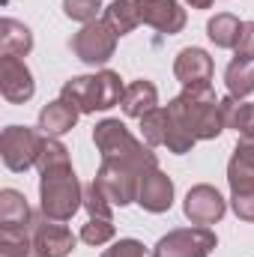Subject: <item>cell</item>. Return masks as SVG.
<instances>
[{
  "label": "cell",
  "mask_w": 254,
  "mask_h": 257,
  "mask_svg": "<svg viewBox=\"0 0 254 257\" xmlns=\"http://www.w3.org/2000/svg\"><path fill=\"white\" fill-rule=\"evenodd\" d=\"M33 51V33L27 24L15 21V18H3L0 21V54L9 57H27Z\"/></svg>",
  "instance_id": "obj_18"
},
{
  "label": "cell",
  "mask_w": 254,
  "mask_h": 257,
  "mask_svg": "<svg viewBox=\"0 0 254 257\" xmlns=\"http://www.w3.org/2000/svg\"><path fill=\"white\" fill-rule=\"evenodd\" d=\"M30 239H33V245H36V251L42 257H66L75 251V233L66 227L63 221H54V218H48L42 209L33 215V221H30Z\"/></svg>",
  "instance_id": "obj_9"
},
{
  "label": "cell",
  "mask_w": 254,
  "mask_h": 257,
  "mask_svg": "<svg viewBox=\"0 0 254 257\" xmlns=\"http://www.w3.org/2000/svg\"><path fill=\"white\" fill-rule=\"evenodd\" d=\"M224 84H227V96L233 99H245L254 93V57L236 54L227 69H224Z\"/></svg>",
  "instance_id": "obj_20"
},
{
  "label": "cell",
  "mask_w": 254,
  "mask_h": 257,
  "mask_svg": "<svg viewBox=\"0 0 254 257\" xmlns=\"http://www.w3.org/2000/svg\"><path fill=\"white\" fill-rule=\"evenodd\" d=\"M126 87L123 78L114 69H102L96 75H75L69 78L60 90V99H66L78 114H96L120 105Z\"/></svg>",
  "instance_id": "obj_5"
},
{
  "label": "cell",
  "mask_w": 254,
  "mask_h": 257,
  "mask_svg": "<svg viewBox=\"0 0 254 257\" xmlns=\"http://www.w3.org/2000/svg\"><path fill=\"white\" fill-rule=\"evenodd\" d=\"M117 39H120V36L114 33V27L102 18V21L84 24V27L72 36L69 48H72V54H75L81 63L105 66L111 57H114V51H117Z\"/></svg>",
  "instance_id": "obj_6"
},
{
  "label": "cell",
  "mask_w": 254,
  "mask_h": 257,
  "mask_svg": "<svg viewBox=\"0 0 254 257\" xmlns=\"http://www.w3.org/2000/svg\"><path fill=\"white\" fill-rule=\"evenodd\" d=\"M36 212H30L24 194L15 189H3L0 192V230H24L30 227Z\"/></svg>",
  "instance_id": "obj_17"
},
{
  "label": "cell",
  "mask_w": 254,
  "mask_h": 257,
  "mask_svg": "<svg viewBox=\"0 0 254 257\" xmlns=\"http://www.w3.org/2000/svg\"><path fill=\"white\" fill-rule=\"evenodd\" d=\"M236 54H242V57H254V21H245V30H242L239 45H236Z\"/></svg>",
  "instance_id": "obj_29"
},
{
  "label": "cell",
  "mask_w": 254,
  "mask_h": 257,
  "mask_svg": "<svg viewBox=\"0 0 254 257\" xmlns=\"http://www.w3.org/2000/svg\"><path fill=\"white\" fill-rule=\"evenodd\" d=\"M42 141H45V135H39L36 128L6 126L3 135H0V159H3V165L9 171H15V174L30 171L39 162Z\"/></svg>",
  "instance_id": "obj_7"
},
{
  "label": "cell",
  "mask_w": 254,
  "mask_h": 257,
  "mask_svg": "<svg viewBox=\"0 0 254 257\" xmlns=\"http://www.w3.org/2000/svg\"><path fill=\"white\" fill-rule=\"evenodd\" d=\"M0 257H42L30 239V227L24 230H0Z\"/></svg>",
  "instance_id": "obj_22"
},
{
  "label": "cell",
  "mask_w": 254,
  "mask_h": 257,
  "mask_svg": "<svg viewBox=\"0 0 254 257\" xmlns=\"http://www.w3.org/2000/svg\"><path fill=\"white\" fill-rule=\"evenodd\" d=\"M221 108H224L227 128H236L239 138H254V102H239L233 96H224Z\"/></svg>",
  "instance_id": "obj_21"
},
{
  "label": "cell",
  "mask_w": 254,
  "mask_h": 257,
  "mask_svg": "<svg viewBox=\"0 0 254 257\" xmlns=\"http://www.w3.org/2000/svg\"><path fill=\"white\" fill-rule=\"evenodd\" d=\"M168 114L194 141H212L227 128L221 99L212 93L209 84L206 87H186L177 99H171Z\"/></svg>",
  "instance_id": "obj_2"
},
{
  "label": "cell",
  "mask_w": 254,
  "mask_h": 257,
  "mask_svg": "<svg viewBox=\"0 0 254 257\" xmlns=\"http://www.w3.org/2000/svg\"><path fill=\"white\" fill-rule=\"evenodd\" d=\"M105 21L117 36L132 33L138 24H150L159 33L177 36L186 27V9L177 0H114L105 9Z\"/></svg>",
  "instance_id": "obj_3"
},
{
  "label": "cell",
  "mask_w": 254,
  "mask_h": 257,
  "mask_svg": "<svg viewBox=\"0 0 254 257\" xmlns=\"http://www.w3.org/2000/svg\"><path fill=\"white\" fill-rule=\"evenodd\" d=\"M102 257H153V251H147V245L138 239H117L108 251H102Z\"/></svg>",
  "instance_id": "obj_27"
},
{
  "label": "cell",
  "mask_w": 254,
  "mask_h": 257,
  "mask_svg": "<svg viewBox=\"0 0 254 257\" xmlns=\"http://www.w3.org/2000/svg\"><path fill=\"white\" fill-rule=\"evenodd\" d=\"M141 177L135 168L129 165H117V162H102L99 174L93 177L102 192L108 194V200L114 206H129V203H138V189H141Z\"/></svg>",
  "instance_id": "obj_10"
},
{
  "label": "cell",
  "mask_w": 254,
  "mask_h": 257,
  "mask_svg": "<svg viewBox=\"0 0 254 257\" xmlns=\"http://www.w3.org/2000/svg\"><path fill=\"white\" fill-rule=\"evenodd\" d=\"M120 108H123L126 117H135V120H141L144 114L156 111L159 108V90H156V84L144 81V78L132 81L126 87V93H123V99H120Z\"/></svg>",
  "instance_id": "obj_15"
},
{
  "label": "cell",
  "mask_w": 254,
  "mask_h": 257,
  "mask_svg": "<svg viewBox=\"0 0 254 257\" xmlns=\"http://www.w3.org/2000/svg\"><path fill=\"white\" fill-rule=\"evenodd\" d=\"M114 221L111 218H90L84 227H81V242L87 245H105L114 239Z\"/></svg>",
  "instance_id": "obj_25"
},
{
  "label": "cell",
  "mask_w": 254,
  "mask_h": 257,
  "mask_svg": "<svg viewBox=\"0 0 254 257\" xmlns=\"http://www.w3.org/2000/svg\"><path fill=\"white\" fill-rule=\"evenodd\" d=\"M39 209L54 218V221H69L81 206H84V186L78 183L72 162H69V150L57 138L42 141V153H39Z\"/></svg>",
  "instance_id": "obj_1"
},
{
  "label": "cell",
  "mask_w": 254,
  "mask_h": 257,
  "mask_svg": "<svg viewBox=\"0 0 254 257\" xmlns=\"http://www.w3.org/2000/svg\"><path fill=\"white\" fill-rule=\"evenodd\" d=\"M99 9H102V0H63V15L81 24L96 21Z\"/></svg>",
  "instance_id": "obj_26"
},
{
  "label": "cell",
  "mask_w": 254,
  "mask_h": 257,
  "mask_svg": "<svg viewBox=\"0 0 254 257\" xmlns=\"http://www.w3.org/2000/svg\"><path fill=\"white\" fill-rule=\"evenodd\" d=\"M174 75L183 87H206L212 81V57L203 48H183L174 60Z\"/></svg>",
  "instance_id": "obj_14"
},
{
  "label": "cell",
  "mask_w": 254,
  "mask_h": 257,
  "mask_svg": "<svg viewBox=\"0 0 254 257\" xmlns=\"http://www.w3.org/2000/svg\"><path fill=\"white\" fill-rule=\"evenodd\" d=\"M93 144L102 153V162H117V165H129L138 174H147L153 168H159V159L153 153V147H144L132 132L126 128V123L108 117L102 123H96L93 128Z\"/></svg>",
  "instance_id": "obj_4"
},
{
  "label": "cell",
  "mask_w": 254,
  "mask_h": 257,
  "mask_svg": "<svg viewBox=\"0 0 254 257\" xmlns=\"http://www.w3.org/2000/svg\"><path fill=\"white\" fill-rule=\"evenodd\" d=\"M138 203H141V209H147V212H168V209L174 206V180H171L165 171H159V168L147 171V174L141 177Z\"/></svg>",
  "instance_id": "obj_13"
},
{
  "label": "cell",
  "mask_w": 254,
  "mask_h": 257,
  "mask_svg": "<svg viewBox=\"0 0 254 257\" xmlns=\"http://www.w3.org/2000/svg\"><path fill=\"white\" fill-rule=\"evenodd\" d=\"M218 239L209 227H177L171 233H165L156 248H153V257H209L215 251Z\"/></svg>",
  "instance_id": "obj_8"
},
{
  "label": "cell",
  "mask_w": 254,
  "mask_h": 257,
  "mask_svg": "<svg viewBox=\"0 0 254 257\" xmlns=\"http://www.w3.org/2000/svg\"><path fill=\"white\" fill-rule=\"evenodd\" d=\"M0 93L12 105H24L33 99L36 81H33V72L27 69V63L21 57H9V54L0 57Z\"/></svg>",
  "instance_id": "obj_12"
},
{
  "label": "cell",
  "mask_w": 254,
  "mask_h": 257,
  "mask_svg": "<svg viewBox=\"0 0 254 257\" xmlns=\"http://www.w3.org/2000/svg\"><path fill=\"white\" fill-rule=\"evenodd\" d=\"M233 156H236V159H242V162H248V165L254 168V138H239V141H236Z\"/></svg>",
  "instance_id": "obj_30"
},
{
  "label": "cell",
  "mask_w": 254,
  "mask_h": 257,
  "mask_svg": "<svg viewBox=\"0 0 254 257\" xmlns=\"http://www.w3.org/2000/svg\"><path fill=\"white\" fill-rule=\"evenodd\" d=\"M186 3H189L191 9H209V6H212L215 0H186Z\"/></svg>",
  "instance_id": "obj_31"
},
{
  "label": "cell",
  "mask_w": 254,
  "mask_h": 257,
  "mask_svg": "<svg viewBox=\"0 0 254 257\" xmlns=\"http://www.w3.org/2000/svg\"><path fill=\"white\" fill-rule=\"evenodd\" d=\"M183 212H186V218H189L191 224L209 227V224H215V221L224 218V212H227V200L218 194L215 186L200 183V186H191L189 189L186 200H183Z\"/></svg>",
  "instance_id": "obj_11"
},
{
  "label": "cell",
  "mask_w": 254,
  "mask_h": 257,
  "mask_svg": "<svg viewBox=\"0 0 254 257\" xmlns=\"http://www.w3.org/2000/svg\"><path fill=\"white\" fill-rule=\"evenodd\" d=\"M78 111L66 102V99H54L48 102L42 111H39V132L48 135V138H60L66 132H72L75 123H78Z\"/></svg>",
  "instance_id": "obj_16"
},
{
  "label": "cell",
  "mask_w": 254,
  "mask_h": 257,
  "mask_svg": "<svg viewBox=\"0 0 254 257\" xmlns=\"http://www.w3.org/2000/svg\"><path fill=\"white\" fill-rule=\"evenodd\" d=\"M230 206H233L236 218H242V221H254V192L230 194Z\"/></svg>",
  "instance_id": "obj_28"
},
{
  "label": "cell",
  "mask_w": 254,
  "mask_h": 257,
  "mask_svg": "<svg viewBox=\"0 0 254 257\" xmlns=\"http://www.w3.org/2000/svg\"><path fill=\"white\" fill-rule=\"evenodd\" d=\"M141 135L147 141V147H165L168 138V108H156L150 114L141 117Z\"/></svg>",
  "instance_id": "obj_23"
},
{
  "label": "cell",
  "mask_w": 254,
  "mask_h": 257,
  "mask_svg": "<svg viewBox=\"0 0 254 257\" xmlns=\"http://www.w3.org/2000/svg\"><path fill=\"white\" fill-rule=\"evenodd\" d=\"M84 209L90 212V218H111L114 203L108 200V194L102 192V186L93 180L90 186H84Z\"/></svg>",
  "instance_id": "obj_24"
},
{
  "label": "cell",
  "mask_w": 254,
  "mask_h": 257,
  "mask_svg": "<svg viewBox=\"0 0 254 257\" xmlns=\"http://www.w3.org/2000/svg\"><path fill=\"white\" fill-rule=\"evenodd\" d=\"M242 30H245V21H239V18L230 15V12H218V15H212V18L206 21V36H209V42H215L218 48H233V51H236V45H239V39H242Z\"/></svg>",
  "instance_id": "obj_19"
}]
</instances>
